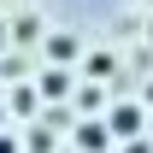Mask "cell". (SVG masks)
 Instances as JSON below:
<instances>
[{"label": "cell", "mask_w": 153, "mask_h": 153, "mask_svg": "<svg viewBox=\"0 0 153 153\" xmlns=\"http://www.w3.org/2000/svg\"><path fill=\"white\" fill-rule=\"evenodd\" d=\"M41 94L53 100V94H71V71H47L41 76Z\"/></svg>", "instance_id": "7a4b0ae2"}, {"label": "cell", "mask_w": 153, "mask_h": 153, "mask_svg": "<svg viewBox=\"0 0 153 153\" xmlns=\"http://www.w3.org/2000/svg\"><path fill=\"white\" fill-rule=\"evenodd\" d=\"M0 153H18V141H12V135H6V130H0Z\"/></svg>", "instance_id": "5b68a950"}, {"label": "cell", "mask_w": 153, "mask_h": 153, "mask_svg": "<svg viewBox=\"0 0 153 153\" xmlns=\"http://www.w3.org/2000/svg\"><path fill=\"white\" fill-rule=\"evenodd\" d=\"M106 130H112V135H135V130H141V112H135V106H112Z\"/></svg>", "instance_id": "6da1fadb"}, {"label": "cell", "mask_w": 153, "mask_h": 153, "mask_svg": "<svg viewBox=\"0 0 153 153\" xmlns=\"http://www.w3.org/2000/svg\"><path fill=\"white\" fill-rule=\"evenodd\" d=\"M76 141H82L88 153H100L106 141H112V130H94V124H82V130H76Z\"/></svg>", "instance_id": "3957f363"}, {"label": "cell", "mask_w": 153, "mask_h": 153, "mask_svg": "<svg viewBox=\"0 0 153 153\" xmlns=\"http://www.w3.org/2000/svg\"><path fill=\"white\" fill-rule=\"evenodd\" d=\"M47 53H53V59H76V41H71V36H53V41H47Z\"/></svg>", "instance_id": "277c9868"}, {"label": "cell", "mask_w": 153, "mask_h": 153, "mask_svg": "<svg viewBox=\"0 0 153 153\" xmlns=\"http://www.w3.org/2000/svg\"><path fill=\"white\" fill-rule=\"evenodd\" d=\"M0 124H6V112H0Z\"/></svg>", "instance_id": "8992f818"}]
</instances>
